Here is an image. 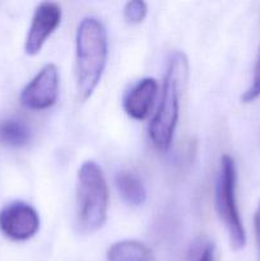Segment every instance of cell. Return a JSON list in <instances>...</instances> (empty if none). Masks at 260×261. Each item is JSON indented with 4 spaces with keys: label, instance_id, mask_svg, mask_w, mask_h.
Wrapping results in <instances>:
<instances>
[{
    "label": "cell",
    "instance_id": "cell-1",
    "mask_svg": "<svg viewBox=\"0 0 260 261\" xmlns=\"http://www.w3.org/2000/svg\"><path fill=\"white\" fill-rule=\"evenodd\" d=\"M76 86L82 101H86L98 86L107 61V33L101 20L82 19L76 30Z\"/></svg>",
    "mask_w": 260,
    "mask_h": 261
},
{
    "label": "cell",
    "instance_id": "cell-2",
    "mask_svg": "<svg viewBox=\"0 0 260 261\" xmlns=\"http://www.w3.org/2000/svg\"><path fill=\"white\" fill-rule=\"evenodd\" d=\"M188 59L183 53H173L168 60L162 97L157 112L149 125V137L153 145L167 150L172 143L180 110V96L188 78Z\"/></svg>",
    "mask_w": 260,
    "mask_h": 261
},
{
    "label": "cell",
    "instance_id": "cell-3",
    "mask_svg": "<svg viewBox=\"0 0 260 261\" xmlns=\"http://www.w3.org/2000/svg\"><path fill=\"white\" fill-rule=\"evenodd\" d=\"M109 209V190L101 167L87 161L78 171L76 226L82 233H93L105 224Z\"/></svg>",
    "mask_w": 260,
    "mask_h": 261
},
{
    "label": "cell",
    "instance_id": "cell-4",
    "mask_svg": "<svg viewBox=\"0 0 260 261\" xmlns=\"http://www.w3.org/2000/svg\"><path fill=\"white\" fill-rule=\"evenodd\" d=\"M236 185V163L231 155L224 154L221 160V167L216 182V209L219 219L223 222L228 232L232 247L240 250L244 249L246 245V232L237 208Z\"/></svg>",
    "mask_w": 260,
    "mask_h": 261
},
{
    "label": "cell",
    "instance_id": "cell-5",
    "mask_svg": "<svg viewBox=\"0 0 260 261\" xmlns=\"http://www.w3.org/2000/svg\"><path fill=\"white\" fill-rule=\"evenodd\" d=\"M40 229V217L30 204L14 201L0 211V231L14 241H25Z\"/></svg>",
    "mask_w": 260,
    "mask_h": 261
},
{
    "label": "cell",
    "instance_id": "cell-6",
    "mask_svg": "<svg viewBox=\"0 0 260 261\" xmlns=\"http://www.w3.org/2000/svg\"><path fill=\"white\" fill-rule=\"evenodd\" d=\"M59 94V70L55 64H46L20 93V102L31 110L54 106Z\"/></svg>",
    "mask_w": 260,
    "mask_h": 261
},
{
    "label": "cell",
    "instance_id": "cell-7",
    "mask_svg": "<svg viewBox=\"0 0 260 261\" xmlns=\"http://www.w3.org/2000/svg\"><path fill=\"white\" fill-rule=\"evenodd\" d=\"M61 20V8L56 3L43 2L36 8L24 43L28 55H36L41 51L47 38L53 35Z\"/></svg>",
    "mask_w": 260,
    "mask_h": 261
},
{
    "label": "cell",
    "instance_id": "cell-8",
    "mask_svg": "<svg viewBox=\"0 0 260 261\" xmlns=\"http://www.w3.org/2000/svg\"><path fill=\"white\" fill-rule=\"evenodd\" d=\"M158 92L154 78H144L138 82L124 98V110L130 117L143 120L148 116Z\"/></svg>",
    "mask_w": 260,
    "mask_h": 261
},
{
    "label": "cell",
    "instance_id": "cell-9",
    "mask_svg": "<svg viewBox=\"0 0 260 261\" xmlns=\"http://www.w3.org/2000/svg\"><path fill=\"white\" fill-rule=\"evenodd\" d=\"M115 186L125 203L139 206L147 200V190L142 180L130 171H120L115 176Z\"/></svg>",
    "mask_w": 260,
    "mask_h": 261
},
{
    "label": "cell",
    "instance_id": "cell-10",
    "mask_svg": "<svg viewBox=\"0 0 260 261\" xmlns=\"http://www.w3.org/2000/svg\"><path fill=\"white\" fill-rule=\"evenodd\" d=\"M109 261H152V252L144 244L124 240L112 245L107 251Z\"/></svg>",
    "mask_w": 260,
    "mask_h": 261
},
{
    "label": "cell",
    "instance_id": "cell-11",
    "mask_svg": "<svg viewBox=\"0 0 260 261\" xmlns=\"http://www.w3.org/2000/svg\"><path fill=\"white\" fill-rule=\"evenodd\" d=\"M31 139V130L24 122L15 119L0 121V144L10 148L24 147Z\"/></svg>",
    "mask_w": 260,
    "mask_h": 261
},
{
    "label": "cell",
    "instance_id": "cell-12",
    "mask_svg": "<svg viewBox=\"0 0 260 261\" xmlns=\"http://www.w3.org/2000/svg\"><path fill=\"white\" fill-rule=\"evenodd\" d=\"M147 15V4L142 0H133L125 4L124 18L130 24H139Z\"/></svg>",
    "mask_w": 260,
    "mask_h": 261
},
{
    "label": "cell",
    "instance_id": "cell-13",
    "mask_svg": "<svg viewBox=\"0 0 260 261\" xmlns=\"http://www.w3.org/2000/svg\"><path fill=\"white\" fill-rule=\"evenodd\" d=\"M260 97V48L257 51L256 61L254 66V74H252V81L249 88L242 93L241 101L244 103H250Z\"/></svg>",
    "mask_w": 260,
    "mask_h": 261
},
{
    "label": "cell",
    "instance_id": "cell-14",
    "mask_svg": "<svg viewBox=\"0 0 260 261\" xmlns=\"http://www.w3.org/2000/svg\"><path fill=\"white\" fill-rule=\"evenodd\" d=\"M254 231H255V241H256L257 257L260 261V200L257 203L256 211L254 214Z\"/></svg>",
    "mask_w": 260,
    "mask_h": 261
},
{
    "label": "cell",
    "instance_id": "cell-15",
    "mask_svg": "<svg viewBox=\"0 0 260 261\" xmlns=\"http://www.w3.org/2000/svg\"><path fill=\"white\" fill-rule=\"evenodd\" d=\"M198 261H216V254H214V245L206 242L203 247L200 256Z\"/></svg>",
    "mask_w": 260,
    "mask_h": 261
}]
</instances>
